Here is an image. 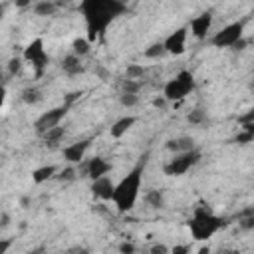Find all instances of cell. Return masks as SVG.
Instances as JSON below:
<instances>
[{
	"instance_id": "obj_1",
	"label": "cell",
	"mask_w": 254,
	"mask_h": 254,
	"mask_svg": "<svg viewBox=\"0 0 254 254\" xmlns=\"http://www.w3.org/2000/svg\"><path fill=\"white\" fill-rule=\"evenodd\" d=\"M79 12L85 18L87 28V40L93 42L97 36H101L107 26L125 12V4L121 0H81Z\"/></svg>"
},
{
	"instance_id": "obj_11",
	"label": "cell",
	"mask_w": 254,
	"mask_h": 254,
	"mask_svg": "<svg viewBox=\"0 0 254 254\" xmlns=\"http://www.w3.org/2000/svg\"><path fill=\"white\" fill-rule=\"evenodd\" d=\"M83 163V161H81ZM111 171V165L103 159V157H91L87 163H83V175L89 177L91 181L93 179H99L103 175H107Z\"/></svg>"
},
{
	"instance_id": "obj_7",
	"label": "cell",
	"mask_w": 254,
	"mask_h": 254,
	"mask_svg": "<svg viewBox=\"0 0 254 254\" xmlns=\"http://www.w3.org/2000/svg\"><path fill=\"white\" fill-rule=\"evenodd\" d=\"M242 36H244V20H238V22L226 24L220 32H216L210 38V44L214 48H232Z\"/></svg>"
},
{
	"instance_id": "obj_28",
	"label": "cell",
	"mask_w": 254,
	"mask_h": 254,
	"mask_svg": "<svg viewBox=\"0 0 254 254\" xmlns=\"http://www.w3.org/2000/svg\"><path fill=\"white\" fill-rule=\"evenodd\" d=\"M238 222H240V228H244V230H250V228H254V210H252V208L244 210V212L240 214Z\"/></svg>"
},
{
	"instance_id": "obj_15",
	"label": "cell",
	"mask_w": 254,
	"mask_h": 254,
	"mask_svg": "<svg viewBox=\"0 0 254 254\" xmlns=\"http://www.w3.org/2000/svg\"><path fill=\"white\" fill-rule=\"evenodd\" d=\"M62 69H64V73H67V75H79V73H83L85 67H83L79 56L69 54V56H65V58L62 60Z\"/></svg>"
},
{
	"instance_id": "obj_6",
	"label": "cell",
	"mask_w": 254,
	"mask_h": 254,
	"mask_svg": "<svg viewBox=\"0 0 254 254\" xmlns=\"http://www.w3.org/2000/svg\"><path fill=\"white\" fill-rule=\"evenodd\" d=\"M200 161V151L190 149V151H183V153H175V157L165 163L163 173L167 177H181L185 173H189L196 163Z\"/></svg>"
},
{
	"instance_id": "obj_33",
	"label": "cell",
	"mask_w": 254,
	"mask_h": 254,
	"mask_svg": "<svg viewBox=\"0 0 254 254\" xmlns=\"http://www.w3.org/2000/svg\"><path fill=\"white\" fill-rule=\"evenodd\" d=\"M79 97H81V91H71V93H67V95L64 97V103L69 107V105H71L75 99H79Z\"/></svg>"
},
{
	"instance_id": "obj_34",
	"label": "cell",
	"mask_w": 254,
	"mask_h": 254,
	"mask_svg": "<svg viewBox=\"0 0 254 254\" xmlns=\"http://www.w3.org/2000/svg\"><path fill=\"white\" fill-rule=\"evenodd\" d=\"M151 252L153 254H167V252H171V248H167L165 244H155V246H151Z\"/></svg>"
},
{
	"instance_id": "obj_29",
	"label": "cell",
	"mask_w": 254,
	"mask_h": 254,
	"mask_svg": "<svg viewBox=\"0 0 254 254\" xmlns=\"http://www.w3.org/2000/svg\"><path fill=\"white\" fill-rule=\"evenodd\" d=\"M119 103L123 107H135L139 103V95L137 93H121L119 95Z\"/></svg>"
},
{
	"instance_id": "obj_10",
	"label": "cell",
	"mask_w": 254,
	"mask_h": 254,
	"mask_svg": "<svg viewBox=\"0 0 254 254\" xmlns=\"http://www.w3.org/2000/svg\"><path fill=\"white\" fill-rule=\"evenodd\" d=\"M113 187H115V183H113L107 175H103V177H99V179H93V181H91L89 190H91L93 198H99V200H111Z\"/></svg>"
},
{
	"instance_id": "obj_2",
	"label": "cell",
	"mask_w": 254,
	"mask_h": 254,
	"mask_svg": "<svg viewBox=\"0 0 254 254\" xmlns=\"http://www.w3.org/2000/svg\"><path fill=\"white\" fill-rule=\"evenodd\" d=\"M145 163H147V155L141 157V163L129 171L115 187H113V194H111V200L115 204V208L119 212H129L137 198H139V190H141V183H143V169H145Z\"/></svg>"
},
{
	"instance_id": "obj_19",
	"label": "cell",
	"mask_w": 254,
	"mask_h": 254,
	"mask_svg": "<svg viewBox=\"0 0 254 254\" xmlns=\"http://www.w3.org/2000/svg\"><path fill=\"white\" fill-rule=\"evenodd\" d=\"M145 202L151 206V208H163L165 206V194L163 190L159 189H149L145 192Z\"/></svg>"
},
{
	"instance_id": "obj_41",
	"label": "cell",
	"mask_w": 254,
	"mask_h": 254,
	"mask_svg": "<svg viewBox=\"0 0 254 254\" xmlns=\"http://www.w3.org/2000/svg\"><path fill=\"white\" fill-rule=\"evenodd\" d=\"M95 69H97V73H99V77H101V79H107V77H109V73H107L103 67H99V65H97Z\"/></svg>"
},
{
	"instance_id": "obj_45",
	"label": "cell",
	"mask_w": 254,
	"mask_h": 254,
	"mask_svg": "<svg viewBox=\"0 0 254 254\" xmlns=\"http://www.w3.org/2000/svg\"><path fill=\"white\" fill-rule=\"evenodd\" d=\"M208 2H216V0H208Z\"/></svg>"
},
{
	"instance_id": "obj_43",
	"label": "cell",
	"mask_w": 254,
	"mask_h": 254,
	"mask_svg": "<svg viewBox=\"0 0 254 254\" xmlns=\"http://www.w3.org/2000/svg\"><path fill=\"white\" fill-rule=\"evenodd\" d=\"M56 2V6L60 8V6H69L71 4V0H54Z\"/></svg>"
},
{
	"instance_id": "obj_24",
	"label": "cell",
	"mask_w": 254,
	"mask_h": 254,
	"mask_svg": "<svg viewBox=\"0 0 254 254\" xmlns=\"http://www.w3.org/2000/svg\"><path fill=\"white\" fill-rule=\"evenodd\" d=\"M145 73H147V69L141 64H129L125 67V77H129V79H143Z\"/></svg>"
},
{
	"instance_id": "obj_32",
	"label": "cell",
	"mask_w": 254,
	"mask_h": 254,
	"mask_svg": "<svg viewBox=\"0 0 254 254\" xmlns=\"http://www.w3.org/2000/svg\"><path fill=\"white\" fill-rule=\"evenodd\" d=\"M117 248H119V252H121V254H133V252H135V244H133V242H127V240H125V242H121Z\"/></svg>"
},
{
	"instance_id": "obj_5",
	"label": "cell",
	"mask_w": 254,
	"mask_h": 254,
	"mask_svg": "<svg viewBox=\"0 0 254 254\" xmlns=\"http://www.w3.org/2000/svg\"><path fill=\"white\" fill-rule=\"evenodd\" d=\"M22 60L32 65L36 77H42L44 71H46V67H48V64H50V56H48V52H46V48H44V40H42V38L32 40V42L24 48Z\"/></svg>"
},
{
	"instance_id": "obj_26",
	"label": "cell",
	"mask_w": 254,
	"mask_h": 254,
	"mask_svg": "<svg viewBox=\"0 0 254 254\" xmlns=\"http://www.w3.org/2000/svg\"><path fill=\"white\" fill-rule=\"evenodd\" d=\"M141 87H143V81L141 79H129V77H125L121 81V93H139Z\"/></svg>"
},
{
	"instance_id": "obj_14",
	"label": "cell",
	"mask_w": 254,
	"mask_h": 254,
	"mask_svg": "<svg viewBox=\"0 0 254 254\" xmlns=\"http://www.w3.org/2000/svg\"><path fill=\"white\" fill-rule=\"evenodd\" d=\"M135 117L133 115H125V117H119L111 127H109V135L113 137V139H121L133 125H135Z\"/></svg>"
},
{
	"instance_id": "obj_4",
	"label": "cell",
	"mask_w": 254,
	"mask_h": 254,
	"mask_svg": "<svg viewBox=\"0 0 254 254\" xmlns=\"http://www.w3.org/2000/svg\"><path fill=\"white\" fill-rule=\"evenodd\" d=\"M194 89V75L189 69H181L173 79H169L163 87V97L167 101H181Z\"/></svg>"
},
{
	"instance_id": "obj_20",
	"label": "cell",
	"mask_w": 254,
	"mask_h": 254,
	"mask_svg": "<svg viewBox=\"0 0 254 254\" xmlns=\"http://www.w3.org/2000/svg\"><path fill=\"white\" fill-rule=\"evenodd\" d=\"M20 97H22V101H24V103H28V105H36V103H40V101H42V89H40V87H36V85L24 87Z\"/></svg>"
},
{
	"instance_id": "obj_37",
	"label": "cell",
	"mask_w": 254,
	"mask_h": 254,
	"mask_svg": "<svg viewBox=\"0 0 254 254\" xmlns=\"http://www.w3.org/2000/svg\"><path fill=\"white\" fill-rule=\"evenodd\" d=\"M12 246V240H8V238H4V240H0V254H4L8 248Z\"/></svg>"
},
{
	"instance_id": "obj_38",
	"label": "cell",
	"mask_w": 254,
	"mask_h": 254,
	"mask_svg": "<svg viewBox=\"0 0 254 254\" xmlns=\"http://www.w3.org/2000/svg\"><path fill=\"white\" fill-rule=\"evenodd\" d=\"M8 224H10V214L2 212V214H0V226H2V228H6Z\"/></svg>"
},
{
	"instance_id": "obj_36",
	"label": "cell",
	"mask_w": 254,
	"mask_h": 254,
	"mask_svg": "<svg viewBox=\"0 0 254 254\" xmlns=\"http://www.w3.org/2000/svg\"><path fill=\"white\" fill-rule=\"evenodd\" d=\"M246 44H248V40L242 36V38H240V40H238V42L232 46V50H244V48H246Z\"/></svg>"
},
{
	"instance_id": "obj_8",
	"label": "cell",
	"mask_w": 254,
	"mask_h": 254,
	"mask_svg": "<svg viewBox=\"0 0 254 254\" xmlns=\"http://www.w3.org/2000/svg\"><path fill=\"white\" fill-rule=\"evenodd\" d=\"M67 105L64 103V105H60V107H54V109H50V111H44L36 121H34V131L42 137L46 131H50L52 127H56V125H60L62 123V119L67 115Z\"/></svg>"
},
{
	"instance_id": "obj_18",
	"label": "cell",
	"mask_w": 254,
	"mask_h": 254,
	"mask_svg": "<svg viewBox=\"0 0 254 254\" xmlns=\"http://www.w3.org/2000/svg\"><path fill=\"white\" fill-rule=\"evenodd\" d=\"M56 173H58V167H54V165H44V167H38V169L32 171V181H34L36 185H42V183L54 179Z\"/></svg>"
},
{
	"instance_id": "obj_12",
	"label": "cell",
	"mask_w": 254,
	"mask_h": 254,
	"mask_svg": "<svg viewBox=\"0 0 254 254\" xmlns=\"http://www.w3.org/2000/svg\"><path fill=\"white\" fill-rule=\"evenodd\" d=\"M87 149H89V141L87 139H83V141H75V143H71V145H67V147H64V159L69 163V165H77V163H81L83 161V157H85V153H87Z\"/></svg>"
},
{
	"instance_id": "obj_22",
	"label": "cell",
	"mask_w": 254,
	"mask_h": 254,
	"mask_svg": "<svg viewBox=\"0 0 254 254\" xmlns=\"http://www.w3.org/2000/svg\"><path fill=\"white\" fill-rule=\"evenodd\" d=\"M89 52H91V42H89L87 38H75V40L71 42V54L83 58V56H87Z\"/></svg>"
},
{
	"instance_id": "obj_17",
	"label": "cell",
	"mask_w": 254,
	"mask_h": 254,
	"mask_svg": "<svg viewBox=\"0 0 254 254\" xmlns=\"http://www.w3.org/2000/svg\"><path fill=\"white\" fill-rule=\"evenodd\" d=\"M165 147H167L169 151H173V153L190 151V149H194V139H192V137H177V139H169Z\"/></svg>"
},
{
	"instance_id": "obj_21",
	"label": "cell",
	"mask_w": 254,
	"mask_h": 254,
	"mask_svg": "<svg viewBox=\"0 0 254 254\" xmlns=\"http://www.w3.org/2000/svg\"><path fill=\"white\" fill-rule=\"evenodd\" d=\"M58 10L56 2L54 0H40L34 4V14L36 16H54Z\"/></svg>"
},
{
	"instance_id": "obj_39",
	"label": "cell",
	"mask_w": 254,
	"mask_h": 254,
	"mask_svg": "<svg viewBox=\"0 0 254 254\" xmlns=\"http://www.w3.org/2000/svg\"><path fill=\"white\" fill-rule=\"evenodd\" d=\"M14 4H16V8H26L32 4V0H14Z\"/></svg>"
},
{
	"instance_id": "obj_35",
	"label": "cell",
	"mask_w": 254,
	"mask_h": 254,
	"mask_svg": "<svg viewBox=\"0 0 254 254\" xmlns=\"http://www.w3.org/2000/svg\"><path fill=\"white\" fill-rule=\"evenodd\" d=\"M171 252L173 254H187V252H190V246H173Z\"/></svg>"
},
{
	"instance_id": "obj_23",
	"label": "cell",
	"mask_w": 254,
	"mask_h": 254,
	"mask_svg": "<svg viewBox=\"0 0 254 254\" xmlns=\"http://www.w3.org/2000/svg\"><path fill=\"white\" fill-rule=\"evenodd\" d=\"M167 52H165V46H163V42H155V44H151L147 50H145V58L147 60H159V58H163Z\"/></svg>"
},
{
	"instance_id": "obj_44",
	"label": "cell",
	"mask_w": 254,
	"mask_h": 254,
	"mask_svg": "<svg viewBox=\"0 0 254 254\" xmlns=\"http://www.w3.org/2000/svg\"><path fill=\"white\" fill-rule=\"evenodd\" d=\"M2 18H4V6L0 4V22H2Z\"/></svg>"
},
{
	"instance_id": "obj_25",
	"label": "cell",
	"mask_w": 254,
	"mask_h": 254,
	"mask_svg": "<svg viewBox=\"0 0 254 254\" xmlns=\"http://www.w3.org/2000/svg\"><path fill=\"white\" fill-rule=\"evenodd\" d=\"M187 121H189L190 125H202V123L206 121V109H202V107L190 109V113L187 115Z\"/></svg>"
},
{
	"instance_id": "obj_30",
	"label": "cell",
	"mask_w": 254,
	"mask_h": 254,
	"mask_svg": "<svg viewBox=\"0 0 254 254\" xmlns=\"http://www.w3.org/2000/svg\"><path fill=\"white\" fill-rule=\"evenodd\" d=\"M252 139H254V131H248V129H240L234 141H236L238 145H248V143H252Z\"/></svg>"
},
{
	"instance_id": "obj_40",
	"label": "cell",
	"mask_w": 254,
	"mask_h": 254,
	"mask_svg": "<svg viewBox=\"0 0 254 254\" xmlns=\"http://www.w3.org/2000/svg\"><path fill=\"white\" fill-rule=\"evenodd\" d=\"M4 101H6V87H4L2 83H0V109H2Z\"/></svg>"
},
{
	"instance_id": "obj_3",
	"label": "cell",
	"mask_w": 254,
	"mask_h": 254,
	"mask_svg": "<svg viewBox=\"0 0 254 254\" xmlns=\"http://www.w3.org/2000/svg\"><path fill=\"white\" fill-rule=\"evenodd\" d=\"M224 226H226V220L222 216L212 214L204 206H196L192 212V218L189 220V230L194 240H208Z\"/></svg>"
},
{
	"instance_id": "obj_9",
	"label": "cell",
	"mask_w": 254,
	"mask_h": 254,
	"mask_svg": "<svg viewBox=\"0 0 254 254\" xmlns=\"http://www.w3.org/2000/svg\"><path fill=\"white\" fill-rule=\"evenodd\" d=\"M187 34H189V28H179V30H175L173 34H169V36L163 40L165 52L171 54V56H181V54H185V50H187Z\"/></svg>"
},
{
	"instance_id": "obj_42",
	"label": "cell",
	"mask_w": 254,
	"mask_h": 254,
	"mask_svg": "<svg viewBox=\"0 0 254 254\" xmlns=\"http://www.w3.org/2000/svg\"><path fill=\"white\" fill-rule=\"evenodd\" d=\"M165 101H167L165 97H159V99H153V105L155 107H165Z\"/></svg>"
},
{
	"instance_id": "obj_27",
	"label": "cell",
	"mask_w": 254,
	"mask_h": 254,
	"mask_svg": "<svg viewBox=\"0 0 254 254\" xmlns=\"http://www.w3.org/2000/svg\"><path fill=\"white\" fill-rule=\"evenodd\" d=\"M75 177H77V169H75L73 165H69V167H65V169L58 171L54 179H58L60 183H69V181H73Z\"/></svg>"
},
{
	"instance_id": "obj_31",
	"label": "cell",
	"mask_w": 254,
	"mask_h": 254,
	"mask_svg": "<svg viewBox=\"0 0 254 254\" xmlns=\"http://www.w3.org/2000/svg\"><path fill=\"white\" fill-rule=\"evenodd\" d=\"M22 69V58H10L8 60V75H16Z\"/></svg>"
},
{
	"instance_id": "obj_16",
	"label": "cell",
	"mask_w": 254,
	"mask_h": 254,
	"mask_svg": "<svg viewBox=\"0 0 254 254\" xmlns=\"http://www.w3.org/2000/svg\"><path fill=\"white\" fill-rule=\"evenodd\" d=\"M64 135H65V127L56 125V127H52L50 131H46V133L42 135V139H44V145H46L48 149H56V147H60Z\"/></svg>"
},
{
	"instance_id": "obj_13",
	"label": "cell",
	"mask_w": 254,
	"mask_h": 254,
	"mask_svg": "<svg viewBox=\"0 0 254 254\" xmlns=\"http://www.w3.org/2000/svg\"><path fill=\"white\" fill-rule=\"evenodd\" d=\"M210 26H212V14L210 12H202L196 18L190 20V34L196 40H204L208 30H210Z\"/></svg>"
}]
</instances>
